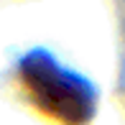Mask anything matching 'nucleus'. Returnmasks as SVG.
I'll list each match as a JSON object with an SVG mask.
<instances>
[{
  "label": "nucleus",
  "instance_id": "1",
  "mask_svg": "<svg viewBox=\"0 0 125 125\" xmlns=\"http://www.w3.org/2000/svg\"><path fill=\"white\" fill-rule=\"evenodd\" d=\"M26 84L38 105L61 117L64 123H82L89 115V94L77 79L64 74L49 61H28L23 66Z\"/></svg>",
  "mask_w": 125,
  "mask_h": 125
}]
</instances>
